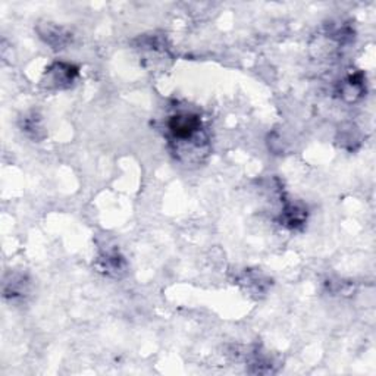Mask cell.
<instances>
[{
	"mask_svg": "<svg viewBox=\"0 0 376 376\" xmlns=\"http://www.w3.org/2000/svg\"><path fill=\"white\" fill-rule=\"evenodd\" d=\"M96 268L106 276L110 278H121L127 272L125 258L116 250L105 251L98 257Z\"/></svg>",
	"mask_w": 376,
	"mask_h": 376,
	"instance_id": "cell-5",
	"label": "cell"
},
{
	"mask_svg": "<svg viewBox=\"0 0 376 376\" xmlns=\"http://www.w3.org/2000/svg\"><path fill=\"white\" fill-rule=\"evenodd\" d=\"M340 141L344 149L355 152L362 145V137L359 130H356L352 125H348V128L340 130Z\"/></svg>",
	"mask_w": 376,
	"mask_h": 376,
	"instance_id": "cell-10",
	"label": "cell"
},
{
	"mask_svg": "<svg viewBox=\"0 0 376 376\" xmlns=\"http://www.w3.org/2000/svg\"><path fill=\"white\" fill-rule=\"evenodd\" d=\"M37 33H38V37L47 46H51L53 51H62L70 41H73V34H70L66 28L56 26V24H52V22L38 24Z\"/></svg>",
	"mask_w": 376,
	"mask_h": 376,
	"instance_id": "cell-4",
	"label": "cell"
},
{
	"mask_svg": "<svg viewBox=\"0 0 376 376\" xmlns=\"http://www.w3.org/2000/svg\"><path fill=\"white\" fill-rule=\"evenodd\" d=\"M28 293H30V282L24 275L14 273L5 279V284H4L5 298H9L11 301L24 300L28 296Z\"/></svg>",
	"mask_w": 376,
	"mask_h": 376,
	"instance_id": "cell-8",
	"label": "cell"
},
{
	"mask_svg": "<svg viewBox=\"0 0 376 376\" xmlns=\"http://www.w3.org/2000/svg\"><path fill=\"white\" fill-rule=\"evenodd\" d=\"M164 138L171 155L185 167H199L210 155V137L197 112L179 109L164 121Z\"/></svg>",
	"mask_w": 376,
	"mask_h": 376,
	"instance_id": "cell-1",
	"label": "cell"
},
{
	"mask_svg": "<svg viewBox=\"0 0 376 376\" xmlns=\"http://www.w3.org/2000/svg\"><path fill=\"white\" fill-rule=\"evenodd\" d=\"M308 222V209L293 202H286L281 210L279 224L288 229H300Z\"/></svg>",
	"mask_w": 376,
	"mask_h": 376,
	"instance_id": "cell-7",
	"label": "cell"
},
{
	"mask_svg": "<svg viewBox=\"0 0 376 376\" xmlns=\"http://www.w3.org/2000/svg\"><path fill=\"white\" fill-rule=\"evenodd\" d=\"M19 128L27 137L36 141H40L44 138V128L41 125V118L36 112L24 115L19 121Z\"/></svg>",
	"mask_w": 376,
	"mask_h": 376,
	"instance_id": "cell-9",
	"label": "cell"
},
{
	"mask_svg": "<svg viewBox=\"0 0 376 376\" xmlns=\"http://www.w3.org/2000/svg\"><path fill=\"white\" fill-rule=\"evenodd\" d=\"M337 94L338 98L348 103H357L366 96V77L360 70L355 74L347 75L344 80H341L337 85Z\"/></svg>",
	"mask_w": 376,
	"mask_h": 376,
	"instance_id": "cell-3",
	"label": "cell"
},
{
	"mask_svg": "<svg viewBox=\"0 0 376 376\" xmlns=\"http://www.w3.org/2000/svg\"><path fill=\"white\" fill-rule=\"evenodd\" d=\"M237 282L241 287H244L246 291L257 297L261 294H265L268 288L272 286V282L268 276H265L258 271H251V269H246L244 272H241L237 276Z\"/></svg>",
	"mask_w": 376,
	"mask_h": 376,
	"instance_id": "cell-6",
	"label": "cell"
},
{
	"mask_svg": "<svg viewBox=\"0 0 376 376\" xmlns=\"http://www.w3.org/2000/svg\"><path fill=\"white\" fill-rule=\"evenodd\" d=\"M80 69L68 62H53L44 70L41 84L47 90H68L75 84Z\"/></svg>",
	"mask_w": 376,
	"mask_h": 376,
	"instance_id": "cell-2",
	"label": "cell"
}]
</instances>
